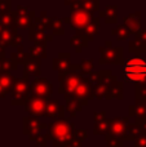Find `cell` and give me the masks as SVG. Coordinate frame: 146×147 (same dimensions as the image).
<instances>
[{
	"label": "cell",
	"instance_id": "cell-1",
	"mask_svg": "<svg viewBox=\"0 0 146 147\" xmlns=\"http://www.w3.org/2000/svg\"><path fill=\"white\" fill-rule=\"evenodd\" d=\"M124 80L140 85H146V59L135 56L124 62Z\"/></svg>",
	"mask_w": 146,
	"mask_h": 147
},
{
	"label": "cell",
	"instance_id": "cell-2",
	"mask_svg": "<svg viewBox=\"0 0 146 147\" xmlns=\"http://www.w3.org/2000/svg\"><path fill=\"white\" fill-rule=\"evenodd\" d=\"M48 137L54 145L67 143L74 137V124L66 119H58L48 125Z\"/></svg>",
	"mask_w": 146,
	"mask_h": 147
},
{
	"label": "cell",
	"instance_id": "cell-3",
	"mask_svg": "<svg viewBox=\"0 0 146 147\" xmlns=\"http://www.w3.org/2000/svg\"><path fill=\"white\" fill-rule=\"evenodd\" d=\"M70 10H71V14L69 17L64 18V22L69 23L70 26L72 27V30H75L76 34H80L83 35V31L84 28L89 25V22L92 21L93 16L89 14V13L84 12L80 7L79 1H75L70 5Z\"/></svg>",
	"mask_w": 146,
	"mask_h": 147
},
{
	"label": "cell",
	"instance_id": "cell-4",
	"mask_svg": "<svg viewBox=\"0 0 146 147\" xmlns=\"http://www.w3.org/2000/svg\"><path fill=\"white\" fill-rule=\"evenodd\" d=\"M101 65H122L124 63V48L123 47H113L110 40L105 43V47L100 48Z\"/></svg>",
	"mask_w": 146,
	"mask_h": 147
},
{
	"label": "cell",
	"instance_id": "cell-5",
	"mask_svg": "<svg viewBox=\"0 0 146 147\" xmlns=\"http://www.w3.org/2000/svg\"><path fill=\"white\" fill-rule=\"evenodd\" d=\"M83 78H84V76H82L80 74L72 72V71H70V70L64 74H58L59 94H64L65 97L72 96L75 89L78 88V85L80 84Z\"/></svg>",
	"mask_w": 146,
	"mask_h": 147
},
{
	"label": "cell",
	"instance_id": "cell-6",
	"mask_svg": "<svg viewBox=\"0 0 146 147\" xmlns=\"http://www.w3.org/2000/svg\"><path fill=\"white\" fill-rule=\"evenodd\" d=\"M30 96V79L26 78H16L14 85L12 89V101L10 103L13 106H20L25 105L26 99Z\"/></svg>",
	"mask_w": 146,
	"mask_h": 147
},
{
	"label": "cell",
	"instance_id": "cell-7",
	"mask_svg": "<svg viewBox=\"0 0 146 147\" xmlns=\"http://www.w3.org/2000/svg\"><path fill=\"white\" fill-rule=\"evenodd\" d=\"M53 92V85L45 78H36L32 83H30V96H35L48 101Z\"/></svg>",
	"mask_w": 146,
	"mask_h": 147
},
{
	"label": "cell",
	"instance_id": "cell-8",
	"mask_svg": "<svg viewBox=\"0 0 146 147\" xmlns=\"http://www.w3.org/2000/svg\"><path fill=\"white\" fill-rule=\"evenodd\" d=\"M47 103H48L47 99L39 98V97H35V96H28V98L25 102V109L31 115V117L43 116L44 111H45Z\"/></svg>",
	"mask_w": 146,
	"mask_h": 147
},
{
	"label": "cell",
	"instance_id": "cell-9",
	"mask_svg": "<svg viewBox=\"0 0 146 147\" xmlns=\"http://www.w3.org/2000/svg\"><path fill=\"white\" fill-rule=\"evenodd\" d=\"M72 97H75L83 106L88 105V101H89V99L95 98V96H93V88L89 84V81H88V78L82 79L80 84L78 85V88L75 89Z\"/></svg>",
	"mask_w": 146,
	"mask_h": 147
},
{
	"label": "cell",
	"instance_id": "cell-10",
	"mask_svg": "<svg viewBox=\"0 0 146 147\" xmlns=\"http://www.w3.org/2000/svg\"><path fill=\"white\" fill-rule=\"evenodd\" d=\"M127 127H128V119L127 117H115V119L110 120V134L111 137L116 138V140H124L126 138Z\"/></svg>",
	"mask_w": 146,
	"mask_h": 147
},
{
	"label": "cell",
	"instance_id": "cell-11",
	"mask_svg": "<svg viewBox=\"0 0 146 147\" xmlns=\"http://www.w3.org/2000/svg\"><path fill=\"white\" fill-rule=\"evenodd\" d=\"M123 26L128 30L129 35H136L141 28V12H132L123 18Z\"/></svg>",
	"mask_w": 146,
	"mask_h": 147
},
{
	"label": "cell",
	"instance_id": "cell-12",
	"mask_svg": "<svg viewBox=\"0 0 146 147\" xmlns=\"http://www.w3.org/2000/svg\"><path fill=\"white\" fill-rule=\"evenodd\" d=\"M40 62L41 61L35 59V58H32V57L28 56L27 58H26V61L22 63V66H23V78L30 79V78H32V76L39 78V75H40V72H41Z\"/></svg>",
	"mask_w": 146,
	"mask_h": 147
},
{
	"label": "cell",
	"instance_id": "cell-13",
	"mask_svg": "<svg viewBox=\"0 0 146 147\" xmlns=\"http://www.w3.org/2000/svg\"><path fill=\"white\" fill-rule=\"evenodd\" d=\"M45 124H40L35 117L31 116H26L23 117V130H25L26 134H30V138H35V136L40 132V129L45 128Z\"/></svg>",
	"mask_w": 146,
	"mask_h": 147
},
{
	"label": "cell",
	"instance_id": "cell-14",
	"mask_svg": "<svg viewBox=\"0 0 146 147\" xmlns=\"http://www.w3.org/2000/svg\"><path fill=\"white\" fill-rule=\"evenodd\" d=\"M70 52H59L58 57L54 58L52 61V67L53 70L58 71V74H64L66 71H69V67H70Z\"/></svg>",
	"mask_w": 146,
	"mask_h": 147
},
{
	"label": "cell",
	"instance_id": "cell-15",
	"mask_svg": "<svg viewBox=\"0 0 146 147\" xmlns=\"http://www.w3.org/2000/svg\"><path fill=\"white\" fill-rule=\"evenodd\" d=\"M65 114L64 106L59 103L58 99H53V101H48L45 107V111H44V116L45 117H58L62 119Z\"/></svg>",
	"mask_w": 146,
	"mask_h": 147
},
{
	"label": "cell",
	"instance_id": "cell-16",
	"mask_svg": "<svg viewBox=\"0 0 146 147\" xmlns=\"http://www.w3.org/2000/svg\"><path fill=\"white\" fill-rule=\"evenodd\" d=\"M35 18H36V13L34 10H28L27 14H17L16 13V25H17V28H22V30L31 28Z\"/></svg>",
	"mask_w": 146,
	"mask_h": 147
},
{
	"label": "cell",
	"instance_id": "cell-17",
	"mask_svg": "<svg viewBox=\"0 0 146 147\" xmlns=\"http://www.w3.org/2000/svg\"><path fill=\"white\" fill-rule=\"evenodd\" d=\"M28 39H30V41H32L34 44H45L47 45V43L51 41L52 39H53V36L31 27V28H28Z\"/></svg>",
	"mask_w": 146,
	"mask_h": 147
},
{
	"label": "cell",
	"instance_id": "cell-18",
	"mask_svg": "<svg viewBox=\"0 0 146 147\" xmlns=\"http://www.w3.org/2000/svg\"><path fill=\"white\" fill-rule=\"evenodd\" d=\"M106 99H122L123 98V83L119 80L111 83L106 90Z\"/></svg>",
	"mask_w": 146,
	"mask_h": 147
},
{
	"label": "cell",
	"instance_id": "cell-19",
	"mask_svg": "<svg viewBox=\"0 0 146 147\" xmlns=\"http://www.w3.org/2000/svg\"><path fill=\"white\" fill-rule=\"evenodd\" d=\"M100 18H103L106 23L113 25L118 22V7L116 5H107L105 10L100 12Z\"/></svg>",
	"mask_w": 146,
	"mask_h": 147
},
{
	"label": "cell",
	"instance_id": "cell-20",
	"mask_svg": "<svg viewBox=\"0 0 146 147\" xmlns=\"http://www.w3.org/2000/svg\"><path fill=\"white\" fill-rule=\"evenodd\" d=\"M89 44V40L85 38L84 35H80V34H75L71 39H70V47L74 49L76 53H82L83 49H85Z\"/></svg>",
	"mask_w": 146,
	"mask_h": 147
},
{
	"label": "cell",
	"instance_id": "cell-21",
	"mask_svg": "<svg viewBox=\"0 0 146 147\" xmlns=\"http://www.w3.org/2000/svg\"><path fill=\"white\" fill-rule=\"evenodd\" d=\"M51 18L52 17H49L47 12H40V16L36 17L34 21L32 27L41 32H47V30H49V26H51Z\"/></svg>",
	"mask_w": 146,
	"mask_h": 147
},
{
	"label": "cell",
	"instance_id": "cell-22",
	"mask_svg": "<svg viewBox=\"0 0 146 147\" xmlns=\"http://www.w3.org/2000/svg\"><path fill=\"white\" fill-rule=\"evenodd\" d=\"M98 31H100V17H93L92 21L89 22V25L84 28L83 35L91 41L98 34Z\"/></svg>",
	"mask_w": 146,
	"mask_h": 147
},
{
	"label": "cell",
	"instance_id": "cell-23",
	"mask_svg": "<svg viewBox=\"0 0 146 147\" xmlns=\"http://www.w3.org/2000/svg\"><path fill=\"white\" fill-rule=\"evenodd\" d=\"M28 56L35 59H45L47 58V45L45 44H34L32 47L28 48Z\"/></svg>",
	"mask_w": 146,
	"mask_h": 147
},
{
	"label": "cell",
	"instance_id": "cell-24",
	"mask_svg": "<svg viewBox=\"0 0 146 147\" xmlns=\"http://www.w3.org/2000/svg\"><path fill=\"white\" fill-rule=\"evenodd\" d=\"M14 81H16V78L12 76V74H9V72L0 74V86H1V89L7 94L9 93V92H12Z\"/></svg>",
	"mask_w": 146,
	"mask_h": 147
},
{
	"label": "cell",
	"instance_id": "cell-25",
	"mask_svg": "<svg viewBox=\"0 0 146 147\" xmlns=\"http://www.w3.org/2000/svg\"><path fill=\"white\" fill-rule=\"evenodd\" d=\"M0 22H1L3 28L8 30H16L17 31V25H16V12H10L7 14L0 16Z\"/></svg>",
	"mask_w": 146,
	"mask_h": 147
},
{
	"label": "cell",
	"instance_id": "cell-26",
	"mask_svg": "<svg viewBox=\"0 0 146 147\" xmlns=\"http://www.w3.org/2000/svg\"><path fill=\"white\" fill-rule=\"evenodd\" d=\"M49 30L52 31V36H62L65 34V25H64V20L57 17H52L51 18V26Z\"/></svg>",
	"mask_w": 146,
	"mask_h": 147
},
{
	"label": "cell",
	"instance_id": "cell-27",
	"mask_svg": "<svg viewBox=\"0 0 146 147\" xmlns=\"http://www.w3.org/2000/svg\"><path fill=\"white\" fill-rule=\"evenodd\" d=\"M66 99V110L70 112L71 116H76V114L83 109V105L78 101L75 97L70 96V97H65Z\"/></svg>",
	"mask_w": 146,
	"mask_h": 147
},
{
	"label": "cell",
	"instance_id": "cell-28",
	"mask_svg": "<svg viewBox=\"0 0 146 147\" xmlns=\"http://www.w3.org/2000/svg\"><path fill=\"white\" fill-rule=\"evenodd\" d=\"M128 111H129V116L146 117V106L140 101H136L135 105H131L128 107Z\"/></svg>",
	"mask_w": 146,
	"mask_h": 147
},
{
	"label": "cell",
	"instance_id": "cell-29",
	"mask_svg": "<svg viewBox=\"0 0 146 147\" xmlns=\"http://www.w3.org/2000/svg\"><path fill=\"white\" fill-rule=\"evenodd\" d=\"M16 34H18L16 30H8V28H3L1 34H0V45L3 48L12 45V40L14 38Z\"/></svg>",
	"mask_w": 146,
	"mask_h": 147
},
{
	"label": "cell",
	"instance_id": "cell-30",
	"mask_svg": "<svg viewBox=\"0 0 146 147\" xmlns=\"http://www.w3.org/2000/svg\"><path fill=\"white\" fill-rule=\"evenodd\" d=\"M80 7L84 12L93 16L95 13L100 12V0H87L84 3H80Z\"/></svg>",
	"mask_w": 146,
	"mask_h": 147
},
{
	"label": "cell",
	"instance_id": "cell-31",
	"mask_svg": "<svg viewBox=\"0 0 146 147\" xmlns=\"http://www.w3.org/2000/svg\"><path fill=\"white\" fill-rule=\"evenodd\" d=\"M111 35L116 36V40L119 41H123V40H127L129 38V32L123 25H118L115 28L111 30Z\"/></svg>",
	"mask_w": 146,
	"mask_h": 147
},
{
	"label": "cell",
	"instance_id": "cell-32",
	"mask_svg": "<svg viewBox=\"0 0 146 147\" xmlns=\"http://www.w3.org/2000/svg\"><path fill=\"white\" fill-rule=\"evenodd\" d=\"M95 69V63L92 59H83L82 63H79V70L83 76L84 75H91Z\"/></svg>",
	"mask_w": 146,
	"mask_h": 147
},
{
	"label": "cell",
	"instance_id": "cell-33",
	"mask_svg": "<svg viewBox=\"0 0 146 147\" xmlns=\"http://www.w3.org/2000/svg\"><path fill=\"white\" fill-rule=\"evenodd\" d=\"M27 57H28V53L23 51V48L21 47V48H17L14 52H13L12 56H10V58L14 59L18 65H22L23 62L26 61V58H27Z\"/></svg>",
	"mask_w": 146,
	"mask_h": 147
},
{
	"label": "cell",
	"instance_id": "cell-34",
	"mask_svg": "<svg viewBox=\"0 0 146 147\" xmlns=\"http://www.w3.org/2000/svg\"><path fill=\"white\" fill-rule=\"evenodd\" d=\"M1 66H3V71L4 72H12L16 71L18 69V63L14 61L13 58H4L1 59Z\"/></svg>",
	"mask_w": 146,
	"mask_h": 147
},
{
	"label": "cell",
	"instance_id": "cell-35",
	"mask_svg": "<svg viewBox=\"0 0 146 147\" xmlns=\"http://www.w3.org/2000/svg\"><path fill=\"white\" fill-rule=\"evenodd\" d=\"M110 128V120H101L95 124V133L96 134H105Z\"/></svg>",
	"mask_w": 146,
	"mask_h": 147
},
{
	"label": "cell",
	"instance_id": "cell-36",
	"mask_svg": "<svg viewBox=\"0 0 146 147\" xmlns=\"http://www.w3.org/2000/svg\"><path fill=\"white\" fill-rule=\"evenodd\" d=\"M128 51L131 52V53L136 54V56H140L141 53H145L146 48L145 47H142L140 43H137L136 40H131L128 43Z\"/></svg>",
	"mask_w": 146,
	"mask_h": 147
},
{
	"label": "cell",
	"instance_id": "cell-37",
	"mask_svg": "<svg viewBox=\"0 0 146 147\" xmlns=\"http://www.w3.org/2000/svg\"><path fill=\"white\" fill-rule=\"evenodd\" d=\"M135 98L136 101H145L146 99V85H140V84H136L135 86Z\"/></svg>",
	"mask_w": 146,
	"mask_h": 147
},
{
	"label": "cell",
	"instance_id": "cell-38",
	"mask_svg": "<svg viewBox=\"0 0 146 147\" xmlns=\"http://www.w3.org/2000/svg\"><path fill=\"white\" fill-rule=\"evenodd\" d=\"M106 90H107V86L102 85V84H97L96 86H93V96L97 99H102L106 96Z\"/></svg>",
	"mask_w": 146,
	"mask_h": 147
},
{
	"label": "cell",
	"instance_id": "cell-39",
	"mask_svg": "<svg viewBox=\"0 0 146 147\" xmlns=\"http://www.w3.org/2000/svg\"><path fill=\"white\" fill-rule=\"evenodd\" d=\"M12 12V1L10 0H0V16Z\"/></svg>",
	"mask_w": 146,
	"mask_h": 147
},
{
	"label": "cell",
	"instance_id": "cell-40",
	"mask_svg": "<svg viewBox=\"0 0 146 147\" xmlns=\"http://www.w3.org/2000/svg\"><path fill=\"white\" fill-rule=\"evenodd\" d=\"M135 36H136V38H135V40H136L137 43L141 44L142 47H145V48H146V28H145V30H141L140 32H137Z\"/></svg>",
	"mask_w": 146,
	"mask_h": 147
},
{
	"label": "cell",
	"instance_id": "cell-41",
	"mask_svg": "<svg viewBox=\"0 0 146 147\" xmlns=\"http://www.w3.org/2000/svg\"><path fill=\"white\" fill-rule=\"evenodd\" d=\"M12 47H14L16 49L23 47V36H21L20 34H16L13 40H12Z\"/></svg>",
	"mask_w": 146,
	"mask_h": 147
},
{
	"label": "cell",
	"instance_id": "cell-42",
	"mask_svg": "<svg viewBox=\"0 0 146 147\" xmlns=\"http://www.w3.org/2000/svg\"><path fill=\"white\" fill-rule=\"evenodd\" d=\"M136 147H146V134L142 133L136 138Z\"/></svg>",
	"mask_w": 146,
	"mask_h": 147
},
{
	"label": "cell",
	"instance_id": "cell-43",
	"mask_svg": "<svg viewBox=\"0 0 146 147\" xmlns=\"http://www.w3.org/2000/svg\"><path fill=\"white\" fill-rule=\"evenodd\" d=\"M106 119V112L102 111V112H96L95 114V121H101V120H105Z\"/></svg>",
	"mask_w": 146,
	"mask_h": 147
},
{
	"label": "cell",
	"instance_id": "cell-44",
	"mask_svg": "<svg viewBox=\"0 0 146 147\" xmlns=\"http://www.w3.org/2000/svg\"><path fill=\"white\" fill-rule=\"evenodd\" d=\"M74 137L78 140H84V138H87V133H85V130H76L74 133Z\"/></svg>",
	"mask_w": 146,
	"mask_h": 147
},
{
	"label": "cell",
	"instance_id": "cell-45",
	"mask_svg": "<svg viewBox=\"0 0 146 147\" xmlns=\"http://www.w3.org/2000/svg\"><path fill=\"white\" fill-rule=\"evenodd\" d=\"M4 58H7V52H5V48H3L0 45V59H4Z\"/></svg>",
	"mask_w": 146,
	"mask_h": 147
},
{
	"label": "cell",
	"instance_id": "cell-46",
	"mask_svg": "<svg viewBox=\"0 0 146 147\" xmlns=\"http://www.w3.org/2000/svg\"><path fill=\"white\" fill-rule=\"evenodd\" d=\"M75 1H78V0H64L65 5H67V7H70V5H71L72 3H75Z\"/></svg>",
	"mask_w": 146,
	"mask_h": 147
},
{
	"label": "cell",
	"instance_id": "cell-47",
	"mask_svg": "<svg viewBox=\"0 0 146 147\" xmlns=\"http://www.w3.org/2000/svg\"><path fill=\"white\" fill-rule=\"evenodd\" d=\"M5 97H7V93H5V92L1 89V86H0V99H1V98H5Z\"/></svg>",
	"mask_w": 146,
	"mask_h": 147
},
{
	"label": "cell",
	"instance_id": "cell-48",
	"mask_svg": "<svg viewBox=\"0 0 146 147\" xmlns=\"http://www.w3.org/2000/svg\"><path fill=\"white\" fill-rule=\"evenodd\" d=\"M4 71H3V66H1V59H0V74H3Z\"/></svg>",
	"mask_w": 146,
	"mask_h": 147
},
{
	"label": "cell",
	"instance_id": "cell-49",
	"mask_svg": "<svg viewBox=\"0 0 146 147\" xmlns=\"http://www.w3.org/2000/svg\"><path fill=\"white\" fill-rule=\"evenodd\" d=\"M1 31H3V26H1V22H0V34H1Z\"/></svg>",
	"mask_w": 146,
	"mask_h": 147
},
{
	"label": "cell",
	"instance_id": "cell-50",
	"mask_svg": "<svg viewBox=\"0 0 146 147\" xmlns=\"http://www.w3.org/2000/svg\"><path fill=\"white\" fill-rule=\"evenodd\" d=\"M79 3H84V1H87V0H78Z\"/></svg>",
	"mask_w": 146,
	"mask_h": 147
},
{
	"label": "cell",
	"instance_id": "cell-51",
	"mask_svg": "<svg viewBox=\"0 0 146 147\" xmlns=\"http://www.w3.org/2000/svg\"><path fill=\"white\" fill-rule=\"evenodd\" d=\"M142 103H144V105H145V106H146V99H145V101H142Z\"/></svg>",
	"mask_w": 146,
	"mask_h": 147
},
{
	"label": "cell",
	"instance_id": "cell-52",
	"mask_svg": "<svg viewBox=\"0 0 146 147\" xmlns=\"http://www.w3.org/2000/svg\"><path fill=\"white\" fill-rule=\"evenodd\" d=\"M145 53H146V52H145Z\"/></svg>",
	"mask_w": 146,
	"mask_h": 147
}]
</instances>
